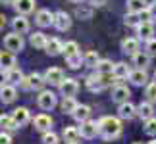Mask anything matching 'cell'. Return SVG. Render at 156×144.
Instances as JSON below:
<instances>
[{"label":"cell","mask_w":156,"mask_h":144,"mask_svg":"<svg viewBox=\"0 0 156 144\" xmlns=\"http://www.w3.org/2000/svg\"><path fill=\"white\" fill-rule=\"evenodd\" d=\"M81 136V131L77 127H66L64 129V140L66 142H77Z\"/></svg>","instance_id":"30"},{"label":"cell","mask_w":156,"mask_h":144,"mask_svg":"<svg viewBox=\"0 0 156 144\" xmlns=\"http://www.w3.org/2000/svg\"><path fill=\"white\" fill-rule=\"evenodd\" d=\"M98 135H102L106 140H114L122 135V121L118 117H112V115H106L98 121Z\"/></svg>","instance_id":"1"},{"label":"cell","mask_w":156,"mask_h":144,"mask_svg":"<svg viewBox=\"0 0 156 144\" xmlns=\"http://www.w3.org/2000/svg\"><path fill=\"white\" fill-rule=\"evenodd\" d=\"M0 2H2V4H14L16 0H0Z\"/></svg>","instance_id":"50"},{"label":"cell","mask_w":156,"mask_h":144,"mask_svg":"<svg viewBox=\"0 0 156 144\" xmlns=\"http://www.w3.org/2000/svg\"><path fill=\"white\" fill-rule=\"evenodd\" d=\"M27 77H29V88H31V91H41L43 85L46 83V79L43 75H39V73H31Z\"/></svg>","instance_id":"27"},{"label":"cell","mask_w":156,"mask_h":144,"mask_svg":"<svg viewBox=\"0 0 156 144\" xmlns=\"http://www.w3.org/2000/svg\"><path fill=\"white\" fill-rule=\"evenodd\" d=\"M44 79H46V83H50V85H60V83L64 81V71L60 67H50L44 73Z\"/></svg>","instance_id":"16"},{"label":"cell","mask_w":156,"mask_h":144,"mask_svg":"<svg viewBox=\"0 0 156 144\" xmlns=\"http://www.w3.org/2000/svg\"><path fill=\"white\" fill-rule=\"evenodd\" d=\"M66 62H68V65L71 69H77V67H81V63H85V60L81 58V54H73V56L66 58Z\"/></svg>","instance_id":"34"},{"label":"cell","mask_w":156,"mask_h":144,"mask_svg":"<svg viewBox=\"0 0 156 144\" xmlns=\"http://www.w3.org/2000/svg\"><path fill=\"white\" fill-rule=\"evenodd\" d=\"M151 63V54L148 52H137L133 54V65H137V67H141V69H145L147 65Z\"/></svg>","instance_id":"24"},{"label":"cell","mask_w":156,"mask_h":144,"mask_svg":"<svg viewBox=\"0 0 156 144\" xmlns=\"http://www.w3.org/2000/svg\"><path fill=\"white\" fill-rule=\"evenodd\" d=\"M35 21H37L39 27H50L54 23V14L50 10H39L37 15H35Z\"/></svg>","instance_id":"10"},{"label":"cell","mask_w":156,"mask_h":144,"mask_svg":"<svg viewBox=\"0 0 156 144\" xmlns=\"http://www.w3.org/2000/svg\"><path fill=\"white\" fill-rule=\"evenodd\" d=\"M83 60H85V65H89V67H94V65L98 63L100 58H98V54L94 52V50H91V52L85 54V58H83Z\"/></svg>","instance_id":"36"},{"label":"cell","mask_w":156,"mask_h":144,"mask_svg":"<svg viewBox=\"0 0 156 144\" xmlns=\"http://www.w3.org/2000/svg\"><path fill=\"white\" fill-rule=\"evenodd\" d=\"M12 115H14L16 123L20 125V127H23V125L29 123V110H27V108H16Z\"/></svg>","instance_id":"21"},{"label":"cell","mask_w":156,"mask_h":144,"mask_svg":"<svg viewBox=\"0 0 156 144\" xmlns=\"http://www.w3.org/2000/svg\"><path fill=\"white\" fill-rule=\"evenodd\" d=\"M114 77L116 79H125V77H129L131 73V69L127 67V63H123V62H118V63H114Z\"/></svg>","instance_id":"26"},{"label":"cell","mask_w":156,"mask_h":144,"mask_svg":"<svg viewBox=\"0 0 156 144\" xmlns=\"http://www.w3.org/2000/svg\"><path fill=\"white\" fill-rule=\"evenodd\" d=\"M31 44L37 48V50H44L46 48V43H48V39H46V35L44 33H41V31H37V33H33L31 35Z\"/></svg>","instance_id":"22"},{"label":"cell","mask_w":156,"mask_h":144,"mask_svg":"<svg viewBox=\"0 0 156 144\" xmlns=\"http://www.w3.org/2000/svg\"><path fill=\"white\" fill-rule=\"evenodd\" d=\"M14 8H16L17 14L27 15V14H31V12L35 10V0H16Z\"/></svg>","instance_id":"17"},{"label":"cell","mask_w":156,"mask_h":144,"mask_svg":"<svg viewBox=\"0 0 156 144\" xmlns=\"http://www.w3.org/2000/svg\"><path fill=\"white\" fill-rule=\"evenodd\" d=\"M79 106L75 102L73 96H64V102H62V111L64 113H69V115H73V111H75V108Z\"/></svg>","instance_id":"29"},{"label":"cell","mask_w":156,"mask_h":144,"mask_svg":"<svg viewBox=\"0 0 156 144\" xmlns=\"http://www.w3.org/2000/svg\"><path fill=\"white\" fill-rule=\"evenodd\" d=\"M4 46H6V50H10V52H21L23 50V39H21V33H10V35H6L4 37Z\"/></svg>","instance_id":"3"},{"label":"cell","mask_w":156,"mask_h":144,"mask_svg":"<svg viewBox=\"0 0 156 144\" xmlns=\"http://www.w3.org/2000/svg\"><path fill=\"white\" fill-rule=\"evenodd\" d=\"M147 144H156V139H152L151 142H147Z\"/></svg>","instance_id":"51"},{"label":"cell","mask_w":156,"mask_h":144,"mask_svg":"<svg viewBox=\"0 0 156 144\" xmlns=\"http://www.w3.org/2000/svg\"><path fill=\"white\" fill-rule=\"evenodd\" d=\"M147 52L151 54V56H156V39H148L147 40Z\"/></svg>","instance_id":"42"},{"label":"cell","mask_w":156,"mask_h":144,"mask_svg":"<svg viewBox=\"0 0 156 144\" xmlns=\"http://www.w3.org/2000/svg\"><path fill=\"white\" fill-rule=\"evenodd\" d=\"M58 87H60V92H62V96H75L77 91H79V85H77L75 79H64Z\"/></svg>","instance_id":"7"},{"label":"cell","mask_w":156,"mask_h":144,"mask_svg":"<svg viewBox=\"0 0 156 144\" xmlns=\"http://www.w3.org/2000/svg\"><path fill=\"white\" fill-rule=\"evenodd\" d=\"M37 102H39V108H43V110H52L56 106V94L52 91H41Z\"/></svg>","instance_id":"4"},{"label":"cell","mask_w":156,"mask_h":144,"mask_svg":"<svg viewBox=\"0 0 156 144\" xmlns=\"http://www.w3.org/2000/svg\"><path fill=\"white\" fill-rule=\"evenodd\" d=\"M0 67H2V69L16 67V56H14V52H10V50H2V52H0Z\"/></svg>","instance_id":"18"},{"label":"cell","mask_w":156,"mask_h":144,"mask_svg":"<svg viewBox=\"0 0 156 144\" xmlns=\"http://www.w3.org/2000/svg\"><path fill=\"white\" fill-rule=\"evenodd\" d=\"M139 48H141L139 39H133V37H129V39L122 40V52L129 54V56H133V54H137V52H139Z\"/></svg>","instance_id":"15"},{"label":"cell","mask_w":156,"mask_h":144,"mask_svg":"<svg viewBox=\"0 0 156 144\" xmlns=\"http://www.w3.org/2000/svg\"><path fill=\"white\" fill-rule=\"evenodd\" d=\"M145 133L151 135V136H156V117L154 115L145 121Z\"/></svg>","instance_id":"37"},{"label":"cell","mask_w":156,"mask_h":144,"mask_svg":"<svg viewBox=\"0 0 156 144\" xmlns=\"http://www.w3.org/2000/svg\"><path fill=\"white\" fill-rule=\"evenodd\" d=\"M54 27L58 29V31H68V29L71 27V17L68 12H56L54 14Z\"/></svg>","instance_id":"5"},{"label":"cell","mask_w":156,"mask_h":144,"mask_svg":"<svg viewBox=\"0 0 156 144\" xmlns=\"http://www.w3.org/2000/svg\"><path fill=\"white\" fill-rule=\"evenodd\" d=\"M21 79H23L21 69H17V67L8 69V81H10V83H14V85H20V81H21Z\"/></svg>","instance_id":"33"},{"label":"cell","mask_w":156,"mask_h":144,"mask_svg":"<svg viewBox=\"0 0 156 144\" xmlns=\"http://www.w3.org/2000/svg\"><path fill=\"white\" fill-rule=\"evenodd\" d=\"M69 2H83V0H69Z\"/></svg>","instance_id":"52"},{"label":"cell","mask_w":156,"mask_h":144,"mask_svg":"<svg viewBox=\"0 0 156 144\" xmlns=\"http://www.w3.org/2000/svg\"><path fill=\"white\" fill-rule=\"evenodd\" d=\"M79 131H81V136H83V139H94V136L100 133V131H98V123L97 121H91V119L83 121L81 127H79Z\"/></svg>","instance_id":"6"},{"label":"cell","mask_w":156,"mask_h":144,"mask_svg":"<svg viewBox=\"0 0 156 144\" xmlns=\"http://www.w3.org/2000/svg\"><path fill=\"white\" fill-rule=\"evenodd\" d=\"M4 81H8V69H2V67H0V87L4 85Z\"/></svg>","instance_id":"45"},{"label":"cell","mask_w":156,"mask_h":144,"mask_svg":"<svg viewBox=\"0 0 156 144\" xmlns=\"http://www.w3.org/2000/svg\"><path fill=\"white\" fill-rule=\"evenodd\" d=\"M154 77H156V73H154Z\"/></svg>","instance_id":"55"},{"label":"cell","mask_w":156,"mask_h":144,"mask_svg":"<svg viewBox=\"0 0 156 144\" xmlns=\"http://www.w3.org/2000/svg\"><path fill=\"white\" fill-rule=\"evenodd\" d=\"M116 81V77H114V73H94V75H89L87 77V88L93 92H98L102 91V88H106L108 85H112V83Z\"/></svg>","instance_id":"2"},{"label":"cell","mask_w":156,"mask_h":144,"mask_svg":"<svg viewBox=\"0 0 156 144\" xmlns=\"http://www.w3.org/2000/svg\"><path fill=\"white\" fill-rule=\"evenodd\" d=\"M137 33H139V39H152L154 35V23L152 21H141L139 25H137Z\"/></svg>","instance_id":"14"},{"label":"cell","mask_w":156,"mask_h":144,"mask_svg":"<svg viewBox=\"0 0 156 144\" xmlns=\"http://www.w3.org/2000/svg\"><path fill=\"white\" fill-rule=\"evenodd\" d=\"M139 23H141L139 12H127V14H125V25H129V27H137Z\"/></svg>","instance_id":"32"},{"label":"cell","mask_w":156,"mask_h":144,"mask_svg":"<svg viewBox=\"0 0 156 144\" xmlns=\"http://www.w3.org/2000/svg\"><path fill=\"white\" fill-rule=\"evenodd\" d=\"M154 4H156V0H145V6H148V8L154 6Z\"/></svg>","instance_id":"48"},{"label":"cell","mask_w":156,"mask_h":144,"mask_svg":"<svg viewBox=\"0 0 156 144\" xmlns=\"http://www.w3.org/2000/svg\"><path fill=\"white\" fill-rule=\"evenodd\" d=\"M118 115L122 117V119H133V117L137 115V108L131 104L129 100H127V102H122V104H119V108H118Z\"/></svg>","instance_id":"12"},{"label":"cell","mask_w":156,"mask_h":144,"mask_svg":"<svg viewBox=\"0 0 156 144\" xmlns=\"http://www.w3.org/2000/svg\"><path fill=\"white\" fill-rule=\"evenodd\" d=\"M137 115H139L141 119H151L154 115V106H152V102L151 100H147V102H141V106L137 108Z\"/></svg>","instance_id":"19"},{"label":"cell","mask_w":156,"mask_h":144,"mask_svg":"<svg viewBox=\"0 0 156 144\" xmlns=\"http://www.w3.org/2000/svg\"><path fill=\"white\" fill-rule=\"evenodd\" d=\"M151 12H152V17L156 19V4H154V6H151Z\"/></svg>","instance_id":"49"},{"label":"cell","mask_w":156,"mask_h":144,"mask_svg":"<svg viewBox=\"0 0 156 144\" xmlns=\"http://www.w3.org/2000/svg\"><path fill=\"white\" fill-rule=\"evenodd\" d=\"M145 96H147V100H151V102H152V104L156 102V83H148V85H147Z\"/></svg>","instance_id":"39"},{"label":"cell","mask_w":156,"mask_h":144,"mask_svg":"<svg viewBox=\"0 0 156 144\" xmlns=\"http://www.w3.org/2000/svg\"><path fill=\"white\" fill-rule=\"evenodd\" d=\"M129 96H131V91H129L125 85H116V87H114V91H112V100L118 102V104H122V102H127Z\"/></svg>","instance_id":"8"},{"label":"cell","mask_w":156,"mask_h":144,"mask_svg":"<svg viewBox=\"0 0 156 144\" xmlns=\"http://www.w3.org/2000/svg\"><path fill=\"white\" fill-rule=\"evenodd\" d=\"M46 54H50V56H58V54L64 52V44L60 43L58 39H48V43H46Z\"/></svg>","instance_id":"23"},{"label":"cell","mask_w":156,"mask_h":144,"mask_svg":"<svg viewBox=\"0 0 156 144\" xmlns=\"http://www.w3.org/2000/svg\"><path fill=\"white\" fill-rule=\"evenodd\" d=\"M17 98V91L14 85H2L0 87V100L4 102V104H12Z\"/></svg>","instance_id":"11"},{"label":"cell","mask_w":156,"mask_h":144,"mask_svg":"<svg viewBox=\"0 0 156 144\" xmlns=\"http://www.w3.org/2000/svg\"><path fill=\"white\" fill-rule=\"evenodd\" d=\"M77 15H79L81 19H89V17H91V10H81V8H77Z\"/></svg>","instance_id":"44"},{"label":"cell","mask_w":156,"mask_h":144,"mask_svg":"<svg viewBox=\"0 0 156 144\" xmlns=\"http://www.w3.org/2000/svg\"><path fill=\"white\" fill-rule=\"evenodd\" d=\"M0 144H12V136L8 135V131L0 133Z\"/></svg>","instance_id":"43"},{"label":"cell","mask_w":156,"mask_h":144,"mask_svg":"<svg viewBox=\"0 0 156 144\" xmlns=\"http://www.w3.org/2000/svg\"><path fill=\"white\" fill-rule=\"evenodd\" d=\"M12 27H14V31L16 33H27L29 31V21H27V17L25 15H17V17H14V19H12Z\"/></svg>","instance_id":"20"},{"label":"cell","mask_w":156,"mask_h":144,"mask_svg":"<svg viewBox=\"0 0 156 144\" xmlns=\"http://www.w3.org/2000/svg\"><path fill=\"white\" fill-rule=\"evenodd\" d=\"M33 125H35V129H37V131L46 133V131H50V127H52V117L46 115V113H41V115H37V117L33 119Z\"/></svg>","instance_id":"9"},{"label":"cell","mask_w":156,"mask_h":144,"mask_svg":"<svg viewBox=\"0 0 156 144\" xmlns=\"http://www.w3.org/2000/svg\"><path fill=\"white\" fill-rule=\"evenodd\" d=\"M43 142L44 144H58V135L52 133V131H46L43 135Z\"/></svg>","instance_id":"40"},{"label":"cell","mask_w":156,"mask_h":144,"mask_svg":"<svg viewBox=\"0 0 156 144\" xmlns=\"http://www.w3.org/2000/svg\"><path fill=\"white\" fill-rule=\"evenodd\" d=\"M6 27V17H4V14H0V31Z\"/></svg>","instance_id":"46"},{"label":"cell","mask_w":156,"mask_h":144,"mask_svg":"<svg viewBox=\"0 0 156 144\" xmlns=\"http://www.w3.org/2000/svg\"><path fill=\"white\" fill-rule=\"evenodd\" d=\"M139 17H141V21H154V17H152V12L148 6H145L141 12H139Z\"/></svg>","instance_id":"41"},{"label":"cell","mask_w":156,"mask_h":144,"mask_svg":"<svg viewBox=\"0 0 156 144\" xmlns=\"http://www.w3.org/2000/svg\"><path fill=\"white\" fill-rule=\"evenodd\" d=\"M143 8H145V0H127L129 12H141Z\"/></svg>","instance_id":"38"},{"label":"cell","mask_w":156,"mask_h":144,"mask_svg":"<svg viewBox=\"0 0 156 144\" xmlns=\"http://www.w3.org/2000/svg\"><path fill=\"white\" fill-rule=\"evenodd\" d=\"M20 125L16 123L14 115H0V129L2 131H16Z\"/></svg>","instance_id":"28"},{"label":"cell","mask_w":156,"mask_h":144,"mask_svg":"<svg viewBox=\"0 0 156 144\" xmlns=\"http://www.w3.org/2000/svg\"><path fill=\"white\" fill-rule=\"evenodd\" d=\"M91 4H93V6H104L106 0H91Z\"/></svg>","instance_id":"47"},{"label":"cell","mask_w":156,"mask_h":144,"mask_svg":"<svg viewBox=\"0 0 156 144\" xmlns=\"http://www.w3.org/2000/svg\"><path fill=\"white\" fill-rule=\"evenodd\" d=\"M64 54H66V58L73 56V54H79V46H77L75 40H69V43L64 44Z\"/></svg>","instance_id":"35"},{"label":"cell","mask_w":156,"mask_h":144,"mask_svg":"<svg viewBox=\"0 0 156 144\" xmlns=\"http://www.w3.org/2000/svg\"><path fill=\"white\" fill-rule=\"evenodd\" d=\"M129 81L133 83L135 87H143V85H147L148 75H147V71H145V69L137 67V69H133V71L129 73Z\"/></svg>","instance_id":"13"},{"label":"cell","mask_w":156,"mask_h":144,"mask_svg":"<svg viewBox=\"0 0 156 144\" xmlns=\"http://www.w3.org/2000/svg\"><path fill=\"white\" fill-rule=\"evenodd\" d=\"M73 117H75V121H79V123L87 121V119L91 117V108L85 106V104H79L75 108V111H73Z\"/></svg>","instance_id":"25"},{"label":"cell","mask_w":156,"mask_h":144,"mask_svg":"<svg viewBox=\"0 0 156 144\" xmlns=\"http://www.w3.org/2000/svg\"><path fill=\"white\" fill-rule=\"evenodd\" d=\"M133 144H143V142H133Z\"/></svg>","instance_id":"54"},{"label":"cell","mask_w":156,"mask_h":144,"mask_svg":"<svg viewBox=\"0 0 156 144\" xmlns=\"http://www.w3.org/2000/svg\"><path fill=\"white\" fill-rule=\"evenodd\" d=\"M68 144H79V142H68Z\"/></svg>","instance_id":"53"},{"label":"cell","mask_w":156,"mask_h":144,"mask_svg":"<svg viewBox=\"0 0 156 144\" xmlns=\"http://www.w3.org/2000/svg\"><path fill=\"white\" fill-rule=\"evenodd\" d=\"M94 69L98 71V73H112L114 71V63L110 60H98V63L94 65Z\"/></svg>","instance_id":"31"}]
</instances>
